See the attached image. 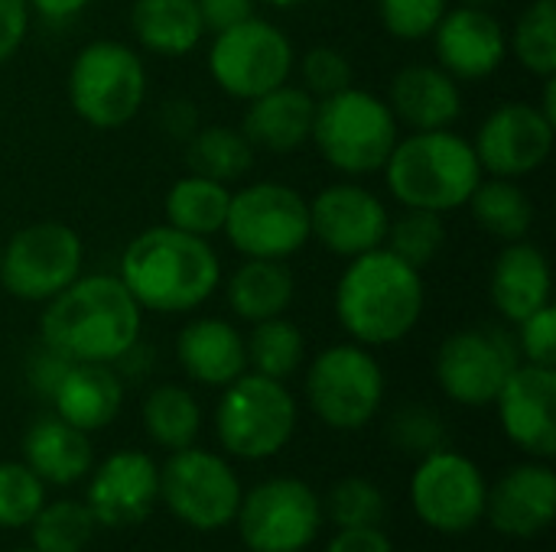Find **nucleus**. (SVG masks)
I'll return each mask as SVG.
<instances>
[{
  "instance_id": "f257e3e1",
  "label": "nucleus",
  "mask_w": 556,
  "mask_h": 552,
  "mask_svg": "<svg viewBox=\"0 0 556 552\" xmlns=\"http://www.w3.org/2000/svg\"><path fill=\"white\" fill-rule=\"evenodd\" d=\"M143 335V309L117 273H81L42 303L39 342L65 361L117 364Z\"/></svg>"
},
{
  "instance_id": "f03ea898",
  "label": "nucleus",
  "mask_w": 556,
  "mask_h": 552,
  "mask_svg": "<svg viewBox=\"0 0 556 552\" xmlns=\"http://www.w3.org/2000/svg\"><path fill=\"white\" fill-rule=\"evenodd\" d=\"M117 277L143 312L186 316L218 293L222 257L208 238L186 234L163 221L130 238Z\"/></svg>"
},
{
  "instance_id": "7ed1b4c3",
  "label": "nucleus",
  "mask_w": 556,
  "mask_h": 552,
  "mask_svg": "<svg viewBox=\"0 0 556 552\" xmlns=\"http://www.w3.org/2000/svg\"><path fill=\"white\" fill-rule=\"evenodd\" d=\"M336 322L365 348H388L404 342L427 309L424 270L404 264L388 247L358 254L339 273L332 293Z\"/></svg>"
},
{
  "instance_id": "20e7f679",
  "label": "nucleus",
  "mask_w": 556,
  "mask_h": 552,
  "mask_svg": "<svg viewBox=\"0 0 556 552\" xmlns=\"http://www.w3.org/2000/svg\"><path fill=\"white\" fill-rule=\"evenodd\" d=\"M381 172L401 208H424L437 215L466 208L485 176L472 140L453 133V127L410 130L394 143Z\"/></svg>"
},
{
  "instance_id": "39448f33",
  "label": "nucleus",
  "mask_w": 556,
  "mask_h": 552,
  "mask_svg": "<svg viewBox=\"0 0 556 552\" xmlns=\"http://www.w3.org/2000/svg\"><path fill=\"white\" fill-rule=\"evenodd\" d=\"M397 140L401 124L394 111L368 88L349 85L316 101L309 143H316L319 156L349 179L381 172Z\"/></svg>"
},
{
  "instance_id": "423d86ee",
  "label": "nucleus",
  "mask_w": 556,
  "mask_h": 552,
  "mask_svg": "<svg viewBox=\"0 0 556 552\" xmlns=\"http://www.w3.org/2000/svg\"><path fill=\"white\" fill-rule=\"evenodd\" d=\"M147 65L143 55L121 39L85 42L68 65V104L94 130L127 127L147 104Z\"/></svg>"
},
{
  "instance_id": "0eeeda50",
  "label": "nucleus",
  "mask_w": 556,
  "mask_h": 552,
  "mask_svg": "<svg viewBox=\"0 0 556 552\" xmlns=\"http://www.w3.org/2000/svg\"><path fill=\"white\" fill-rule=\"evenodd\" d=\"M300 410L287 381H274L244 371L215 403V436L218 446L244 462H264L280 455L296 436Z\"/></svg>"
},
{
  "instance_id": "6e6552de",
  "label": "nucleus",
  "mask_w": 556,
  "mask_h": 552,
  "mask_svg": "<svg viewBox=\"0 0 556 552\" xmlns=\"http://www.w3.org/2000/svg\"><path fill=\"white\" fill-rule=\"evenodd\" d=\"M303 394L323 426L336 433H358L381 413L388 381L371 348L339 342L309 361Z\"/></svg>"
},
{
  "instance_id": "1a4fd4ad",
  "label": "nucleus",
  "mask_w": 556,
  "mask_h": 552,
  "mask_svg": "<svg viewBox=\"0 0 556 552\" xmlns=\"http://www.w3.org/2000/svg\"><path fill=\"white\" fill-rule=\"evenodd\" d=\"M205 68L222 94L248 104L293 78L296 49L277 23L254 13L222 33H212Z\"/></svg>"
},
{
  "instance_id": "9d476101",
  "label": "nucleus",
  "mask_w": 556,
  "mask_h": 552,
  "mask_svg": "<svg viewBox=\"0 0 556 552\" xmlns=\"http://www.w3.org/2000/svg\"><path fill=\"white\" fill-rule=\"evenodd\" d=\"M222 234L241 257L290 260L313 241L309 198L280 179L248 182L231 192Z\"/></svg>"
},
{
  "instance_id": "9b49d317",
  "label": "nucleus",
  "mask_w": 556,
  "mask_h": 552,
  "mask_svg": "<svg viewBox=\"0 0 556 552\" xmlns=\"http://www.w3.org/2000/svg\"><path fill=\"white\" fill-rule=\"evenodd\" d=\"M244 488L228 459L186 446L160 465V501L189 530L212 534L235 524Z\"/></svg>"
},
{
  "instance_id": "f8f14e48",
  "label": "nucleus",
  "mask_w": 556,
  "mask_h": 552,
  "mask_svg": "<svg viewBox=\"0 0 556 552\" xmlns=\"http://www.w3.org/2000/svg\"><path fill=\"white\" fill-rule=\"evenodd\" d=\"M81 234L62 221H33L0 247V286L20 303H49L81 277Z\"/></svg>"
},
{
  "instance_id": "ddd939ff",
  "label": "nucleus",
  "mask_w": 556,
  "mask_h": 552,
  "mask_svg": "<svg viewBox=\"0 0 556 552\" xmlns=\"http://www.w3.org/2000/svg\"><path fill=\"white\" fill-rule=\"evenodd\" d=\"M323 498L303 478H267L238 508V537L251 552H303L323 530Z\"/></svg>"
},
{
  "instance_id": "4468645a",
  "label": "nucleus",
  "mask_w": 556,
  "mask_h": 552,
  "mask_svg": "<svg viewBox=\"0 0 556 552\" xmlns=\"http://www.w3.org/2000/svg\"><path fill=\"white\" fill-rule=\"evenodd\" d=\"M485 498L489 482L482 468L446 446L424 455L410 475V508L417 521L446 537L479 527L485 521Z\"/></svg>"
},
{
  "instance_id": "2eb2a0df",
  "label": "nucleus",
  "mask_w": 556,
  "mask_h": 552,
  "mask_svg": "<svg viewBox=\"0 0 556 552\" xmlns=\"http://www.w3.org/2000/svg\"><path fill=\"white\" fill-rule=\"evenodd\" d=\"M521 364L515 338L495 329H463L443 338L433 374L459 407H492L508 374Z\"/></svg>"
},
{
  "instance_id": "dca6fc26",
  "label": "nucleus",
  "mask_w": 556,
  "mask_h": 552,
  "mask_svg": "<svg viewBox=\"0 0 556 552\" xmlns=\"http://www.w3.org/2000/svg\"><path fill=\"white\" fill-rule=\"evenodd\" d=\"M556 124L531 101H502L479 124L472 146L482 172L502 179H525L538 172L554 153Z\"/></svg>"
},
{
  "instance_id": "f3484780",
  "label": "nucleus",
  "mask_w": 556,
  "mask_h": 552,
  "mask_svg": "<svg viewBox=\"0 0 556 552\" xmlns=\"http://www.w3.org/2000/svg\"><path fill=\"white\" fill-rule=\"evenodd\" d=\"M388 224V205L362 182H332L309 198V238L342 260L384 247Z\"/></svg>"
},
{
  "instance_id": "a211bd4d",
  "label": "nucleus",
  "mask_w": 556,
  "mask_h": 552,
  "mask_svg": "<svg viewBox=\"0 0 556 552\" xmlns=\"http://www.w3.org/2000/svg\"><path fill=\"white\" fill-rule=\"evenodd\" d=\"M88 511L98 527L124 530L143 524L160 504V465L140 449H117L88 472Z\"/></svg>"
},
{
  "instance_id": "6ab92c4d",
  "label": "nucleus",
  "mask_w": 556,
  "mask_h": 552,
  "mask_svg": "<svg viewBox=\"0 0 556 552\" xmlns=\"http://www.w3.org/2000/svg\"><path fill=\"white\" fill-rule=\"evenodd\" d=\"M502 433L515 449L531 459H554L556 455V368L521 361L505 387L498 390L495 403Z\"/></svg>"
},
{
  "instance_id": "aec40b11",
  "label": "nucleus",
  "mask_w": 556,
  "mask_h": 552,
  "mask_svg": "<svg viewBox=\"0 0 556 552\" xmlns=\"http://www.w3.org/2000/svg\"><path fill=\"white\" fill-rule=\"evenodd\" d=\"M430 39L437 65L456 81H485L508 59V29L485 7H450Z\"/></svg>"
},
{
  "instance_id": "412c9836",
  "label": "nucleus",
  "mask_w": 556,
  "mask_h": 552,
  "mask_svg": "<svg viewBox=\"0 0 556 552\" xmlns=\"http://www.w3.org/2000/svg\"><path fill=\"white\" fill-rule=\"evenodd\" d=\"M556 517V475L541 459L508 468L485 498V521L511 540H534Z\"/></svg>"
},
{
  "instance_id": "4be33fe9",
  "label": "nucleus",
  "mask_w": 556,
  "mask_h": 552,
  "mask_svg": "<svg viewBox=\"0 0 556 552\" xmlns=\"http://www.w3.org/2000/svg\"><path fill=\"white\" fill-rule=\"evenodd\" d=\"M384 101L407 130H443L463 117L459 81L440 65L427 62H410L394 72Z\"/></svg>"
},
{
  "instance_id": "5701e85b",
  "label": "nucleus",
  "mask_w": 556,
  "mask_h": 552,
  "mask_svg": "<svg viewBox=\"0 0 556 552\" xmlns=\"http://www.w3.org/2000/svg\"><path fill=\"white\" fill-rule=\"evenodd\" d=\"M551 293H554V273L547 254L528 238L502 244L489 277V299L495 312L505 322L518 325L531 312L551 306Z\"/></svg>"
},
{
  "instance_id": "b1692460",
  "label": "nucleus",
  "mask_w": 556,
  "mask_h": 552,
  "mask_svg": "<svg viewBox=\"0 0 556 552\" xmlns=\"http://www.w3.org/2000/svg\"><path fill=\"white\" fill-rule=\"evenodd\" d=\"M176 361L189 381L222 390L248 371L244 335L218 316L189 319L176 335Z\"/></svg>"
},
{
  "instance_id": "393cba45",
  "label": "nucleus",
  "mask_w": 556,
  "mask_h": 552,
  "mask_svg": "<svg viewBox=\"0 0 556 552\" xmlns=\"http://www.w3.org/2000/svg\"><path fill=\"white\" fill-rule=\"evenodd\" d=\"M59 420L81 433L108 429L124 407V377L114 364L72 361L49 397Z\"/></svg>"
},
{
  "instance_id": "a878e982",
  "label": "nucleus",
  "mask_w": 556,
  "mask_h": 552,
  "mask_svg": "<svg viewBox=\"0 0 556 552\" xmlns=\"http://www.w3.org/2000/svg\"><path fill=\"white\" fill-rule=\"evenodd\" d=\"M313 117H316V98L300 88V85H280L244 107L241 133L254 150L264 153H293L309 143L313 133Z\"/></svg>"
},
{
  "instance_id": "bb28decb",
  "label": "nucleus",
  "mask_w": 556,
  "mask_h": 552,
  "mask_svg": "<svg viewBox=\"0 0 556 552\" xmlns=\"http://www.w3.org/2000/svg\"><path fill=\"white\" fill-rule=\"evenodd\" d=\"M23 462L33 468V475L49 488H68L88 478L91 465H94V449L88 433L68 426L65 420L52 416H39L36 423H29L26 436H23Z\"/></svg>"
},
{
  "instance_id": "cd10ccee",
  "label": "nucleus",
  "mask_w": 556,
  "mask_h": 552,
  "mask_svg": "<svg viewBox=\"0 0 556 552\" xmlns=\"http://www.w3.org/2000/svg\"><path fill=\"white\" fill-rule=\"evenodd\" d=\"M296 299V277L287 260H261L241 257L235 273L225 283V303L238 322H264L274 316H287Z\"/></svg>"
},
{
  "instance_id": "c85d7f7f",
  "label": "nucleus",
  "mask_w": 556,
  "mask_h": 552,
  "mask_svg": "<svg viewBox=\"0 0 556 552\" xmlns=\"http://www.w3.org/2000/svg\"><path fill=\"white\" fill-rule=\"evenodd\" d=\"M130 33L143 52L182 59L205 39V23L195 0H134Z\"/></svg>"
},
{
  "instance_id": "c756f323",
  "label": "nucleus",
  "mask_w": 556,
  "mask_h": 552,
  "mask_svg": "<svg viewBox=\"0 0 556 552\" xmlns=\"http://www.w3.org/2000/svg\"><path fill=\"white\" fill-rule=\"evenodd\" d=\"M466 208L472 211V221L502 244L525 241L534 228V202L521 189V179L482 176Z\"/></svg>"
},
{
  "instance_id": "7c9ffc66",
  "label": "nucleus",
  "mask_w": 556,
  "mask_h": 552,
  "mask_svg": "<svg viewBox=\"0 0 556 552\" xmlns=\"http://www.w3.org/2000/svg\"><path fill=\"white\" fill-rule=\"evenodd\" d=\"M228 205H231V189L225 182H215L195 172L179 176L163 198L166 224L195 238H208V241L222 234Z\"/></svg>"
},
{
  "instance_id": "2f4dec72",
  "label": "nucleus",
  "mask_w": 556,
  "mask_h": 552,
  "mask_svg": "<svg viewBox=\"0 0 556 552\" xmlns=\"http://www.w3.org/2000/svg\"><path fill=\"white\" fill-rule=\"evenodd\" d=\"M257 150L248 143L241 127L228 124H205L195 127L186 137V166L195 176L215 179V182H238L251 172Z\"/></svg>"
},
{
  "instance_id": "473e14b6",
  "label": "nucleus",
  "mask_w": 556,
  "mask_h": 552,
  "mask_svg": "<svg viewBox=\"0 0 556 552\" xmlns=\"http://www.w3.org/2000/svg\"><path fill=\"white\" fill-rule=\"evenodd\" d=\"M140 423L150 442H156L166 452L195 446L202 433V407L195 394L182 384H160L143 397Z\"/></svg>"
},
{
  "instance_id": "72a5a7b5",
  "label": "nucleus",
  "mask_w": 556,
  "mask_h": 552,
  "mask_svg": "<svg viewBox=\"0 0 556 552\" xmlns=\"http://www.w3.org/2000/svg\"><path fill=\"white\" fill-rule=\"evenodd\" d=\"M244 351H248V371L274 381H290L306 361V338L296 322H290L287 316H274L251 325L244 338Z\"/></svg>"
},
{
  "instance_id": "f704fd0d",
  "label": "nucleus",
  "mask_w": 556,
  "mask_h": 552,
  "mask_svg": "<svg viewBox=\"0 0 556 552\" xmlns=\"http://www.w3.org/2000/svg\"><path fill=\"white\" fill-rule=\"evenodd\" d=\"M508 52L534 78L556 75V0H531L508 33Z\"/></svg>"
},
{
  "instance_id": "c9c22d12",
  "label": "nucleus",
  "mask_w": 556,
  "mask_h": 552,
  "mask_svg": "<svg viewBox=\"0 0 556 552\" xmlns=\"http://www.w3.org/2000/svg\"><path fill=\"white\" fill-rule=\"evenodd\" d=\"M33 550L39 552H85L88 543L94 540L98 521L88 511L85 501H46L42 511L33 517V524L26 527Z\"/></svg>"
},
{
  "instance_id": "e433bc0d",
  "label": "nucleus",
  "mask_w": 556,
  "mask_h": 552,
  "mask_svg": "<svg viewBox=\"0 0 556 552\" xmlns=\"http://www.w3.org/2000/svg\"><path fill=\"white\" fill-rule=\"evenodd\" d=\"M384 247L391 254H397L404 264L427 270L440 257V251L446 247V221L437 211L404 208L397 218H391L388 234H384Z\"/></svg>"
},
{
  "instance_id": "4c0bfd02",
  "label": "nucleus",
  "mask_w": 556,
  "mask_h": 552,
  "mask_svg": "<svg viewBox=\"0 0 556 552\" xmlns=\"http://www.w3.org/2000/svg\"><path fill=\"white\" fill-rule=\"evenodd\" d=\"M323 514L339 527V530H352V527H381L384 514H388V501L384 491L362 475H349L342 482H336L323 501Z\"/></svg>"
},
{
  "instance_id": "58836bf2",
  "label": "nucleus",
  "mask_w": 556,
  "mask_h": 552,
  "mask_svg": "<svg viewBox=\"0 0 556 552\" xmlns=\"http://www.w3.org/2000/svg\"><path fill=\"white\" fill-rule=\"evenodd\" d=\"M46 504V485L26 462H0V530H26Z\"/></svg>"
},
{
  "instance_id": "ea45409f",
  "label": "nucleus",
  "mask_w": 556,
  "mask_h": 552,
  "mask_svg": "<svg viewBox=\"0 0 556 552\" xmlns=\"http://www.w3.org/2000/svg\"><path fill=\"white\" fill-rule=\"evenodd\" d=\"M375 7L388 36L401 42H424L450 10V0H375Z\"/></svg>"
},
{
  "instance_id": "a19ab883",
  "label": "nucleus",
  "mask_w": 556,
  "mask_h": 552,
  "mask_svg": "<svg viewBox=\"0 0 556 552\" xmlns=\"http://www.w3.org/2000/svg\"><path fill=\"white\" fill-rule=\"evenodd\" d=\"M388 439L397 449L424 459V455H430V452H437V449L446 446V423L440 420L437 410H430L424 403H407V407H401L391 416Z\"/></svg>"
},
{
  "instance_id": "79ce46f5",
  "label": "nucleus",
  "mask_w": 556,
  "mask_h": 552,
  "mask_svg": "<svg viewBox=\"0 0 556 552\" xmlns=\"http://www.w3.org/2000/svg\"><path fill=\"white\" fill-rule=\"evenodd\" d=\"M293 72H300V81H303L300 88H306L316 101L349 88L352 78H355V68H352L349 55L342 49H336V46H313V49H306Z\"/></svg>"
},
{
  "instance_id": "37998d69",
  "label": "nucleus",
  "mask_w": 556,
  "mask_h": 552,
  "mask_svg": "<svg viewBox=\"0 0 556 552\" xmlns=\"http://www.w3.org/2000/svg\"><path fill=\"white\" fill-rule=\"evenodd\" d=\"M515 348L518 358L528 364H544L554 368L556 364V309L554 303L531 312L528 319L518 322V335H515Z\"/></svg>"
},
{
  "instance_id": "c03bdc74",
  "label": "nucleus",
  "mask_w": 556,
  "mask_h": 552,
  "mask_svg": "<svg viewBox=\"0 0 556 552\" xmlns=\"http://www.w3.org/2000/svg\"><path fill=\"white\" fill-rule=\"evenodd\" d=\"M29 3L26 0H0V65L10 62L29 33Z\"/></svg>"
},
{
  "instance_id": "a18cd8bd",
  "label": "nucleus",
  "mask_w": 556,
  "mask_h": 552,
  "mask_svg": "<svg viewBox=\"0 0 556 552\" xmlns=\"http://www.w3.org/2000/svg\"><path fill=\"white\" fill-rule=\"evenodd\" d=\"M68 364H72V361H65L62 355H55L52 348H46V345L39 342V348L26 358V384H29V390H36L39 397L49 400Z\"/></svg>"
},
{
  "instance_id": "49530a36",
  "label": "nucleus",
  "mask_w": 556,
  "mask_h": 552,
  "mask_svg": "<svg viewBox=\"0 0 556 552\" xmlns=\"http://www.w3.org/2000/svg\"><path fill=\"white\" fill-rule=\"evenodd\" d=\"M199 3V13H202V23H205V33H222L248 16H254V0H195Z\"/></svg>"
},
{
  "instance_id": "de8ad7c7",
  "label": "nucleus",
  "mask_w": 556,
  "mask_h": 552,
  "mask_svg": "<svg viewBox=\"0 0 556 552\" xmlns=\"http://www.w3.org/2000/svg\"><path fill=\"white\" fill-rule=\"evenodd\" d=\"M326 552H394V543L381 527H352V530H339L329 540Z\"/></svg>"
},
{
  "instance_id": "09e8293b",
  "label": "nucleus",
  "mask_w": 556,
  "mask_h": 552,
  "mask_svg": "<svg viewBox=\"0 0 556 552\" xmlns=\"http://www.w3.org/2000/svg\"><path fill=\"white\" fill-rule=\"evenodd\" d=\"M33 13H39L42 20H52V23H65L72 16H78L81 10H88L94 0H26Z\"/></svg>"
},
{
  "instance_id": "8fccbe9b",
  "label": "nucleus",
  "mask_w": 556,
  "mask_h": 552,
  "mask_svg": "<svg viewBox=\"0 0 556 552\" xmlns=\"http://www.w3.org/2000/svg\"><path fill=\"white\" fill-rule=\"evenodd\" d=\"M541 81H544V101H541L538 107L556 124V78L551 75V78H541Z\"/></svg>"
},
{
  "instance_id": "3c124183",
  "label": "nucleus",
  "mask_w": 556,
  "mask_h": 552,
  "mask_svg": "<svg viewBox=\"0 0 556 552\" xmlns=\"http://www.w3.org/2000/svg\"><path fill=\"white\" fill-rule=\"evenodd\" d=\"M254 3H264L270 10H293V7H303L306 0H254Z\"/></svg>"
},
{
  "instance_id": "603ef678",
  "label": "nucleus",
  "mask_w": 556,
  "mask_h": 552,
  "mask_svg": "<svg viewBox=\"0 0 556 552\" xmlns=\"http://www.w3.org/2000/svg\"><path fill=\"white\" fill-rule=\"evenodd\" d=\"M456 3H463V7H485V10H495L498 3H505V0H456Z\"/></svg>"
},
{
  "instance_id": "864d4df0",
  "label": "nucleus",
  "mask_w": 556,
  "mask_h": 552,
  "mask_svg": "<svg viewBox=\"0 0 556 552\" xmlns=\"http://www.w3.org/2000/svg\"><path fill=\"white\" fill-rule=\"evenodd\" d=\"M13 552H39V550H33V547H26V550H13Z\"/></svg>"
}]
</instances>
